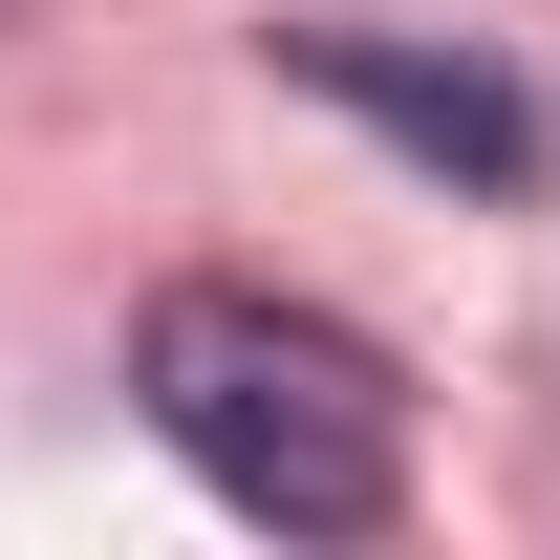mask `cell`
I'll list each match as a JSON object with an SVG mask.
<instances>
[{"instance_id":"6da1fadb","label":"cell","mask_w":560,"mask_h":560,"mask_svg":"<svg viewBox=\"0 0 560 560\" xmlns=\"http://www.w3.org/2000/svg\"><path fill=\"white\" fill-rule=\"evenodd\" d=\"M130 410L259 539H388L410 517V388H388V346L324 324V302H280V280H151Z\"/></svg>"},{"instance_id":"7a4b0ae2","label":"cell","mask_w":560,"mask_h":560,"mask_svg":"<svg viewBox=\"0 0 560 560\" xmlns=\"http://www.w3.org/2000/svg\"><path fill=\"white\" fill-rule=\"evenodd\" d=\"M280 86H324V108H366V130L410 151V173H453V195H539L560 173V108L495 44H388V22H280Z\"/></svg>"}]
</instances>
